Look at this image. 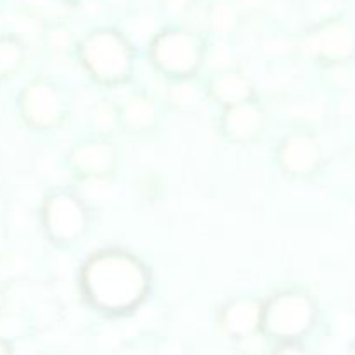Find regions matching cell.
I'll return each instance as SVG.
<instances>
[{"label":"cell","mask_w":355,"mask_h":355,"mask_svg":"<svg viewBox=\"0 0 355 355\" xmlns=\"http://www.w3.org/2000/svg\"><path fill=\"white\" fill-rule=\"evenodd\" d=\"M24 120L37 130H55L69 114V99L64 90L51 80H35L21 96Z\"/></svg>","instance_id":"obj_5"},{"label":"cell","mask_w":355,"mask_h":355,"mask_svg":"<svg viewBox=\"0 0 355 355\" xmlns=\"http://www.w3.org/2000/svg\"><path fill=\"white\" fill-rule=\"evenodd\" d=\"M0 355H10L9 350H7V347L3 345V342H0Z\"/></svg>","instance_id":"obj_21"},{"label":"cell","mask_w":355,"mask_h":355,"mask_svg":"<svg viewBox=\"0 0 355 355\" xmlns=\"http://www.w3.org/2000/svg\"><path fill=\"white\" fill-rule=\"evenodd\" d=\"M158 116L156 101L144 92L130 94L118 104V123L128 134H149L158 125Z\"/></svg>","instance_id":"obj_12"},{"label":"cell","mask_w":355,"mask_h":355,"mask_svg":"<svg viewBox=\"0 0 355 355\" xmlns=\"http://www.w3.org/2000/svg\"><path fill=\"white\" fill-rule=\"evenodd\" d=\"M80 288L94 309L110 315H123L135 311L148 297L149 272L128 252L103 250L82 267Z\"/></svg>","instance_id":"obj_1"},{"label":"cell","mask_w":355,"mask_h":355,"mask_svg":"<svg viewBox=\"0 0 355 355\" xmlns=\"http://www.w3.org/2000/svg\"><path fill=\"white\" fill-rule=\"evenodd\" d=\"M23 62V49L12 40H0V78L12 75Z\"/></svg>","instance_id":"obj_16"},{"label":"cell","mask_w":355,"mask_h":355,"mask_svg":"<svg viewBox=\"0 0 355 355\" xmlns=\"http://www.w3.org/2000/svg\"><path fill=\"white\" fill-rule=\"evenodd\" d=\"M80 61L94 82L118 87L132 76L134 55L127 42L110 31L92 33L80 47Z\"/></svg>","instance_id":"obj_3"},{"label":"cell","mask_w":355,"mask_h":355,"mask_svg":"<svg viewBox=\"0 0 355 355\" xmlns=\"http://www.w3.org/2000/svg\"><path fill=\"white\" fill-rule=\"evenodd\" d=\"M207 92L222 110L255 99V89L246 75L238 69H222L208 82Z\"/></svg>","instance_id":"obj_13"},{"label":"cell","mask_w":355,"mask_h":355,"mask_svg":"<svg viewBox=\"0 0 355 355\" xmlns=\"http://www.w3.org/2000/svg\"><path fill=\"white\" fill-rule=\"evenodd\" d=\"M49 44H51L52 51L55 52H62L68 49L69 45V35L66 31H54L49 38Z\"/></svg>","instance_id":"obj_19"},{"label":"cell","mask_w":355,"mask_h":355,"mask_svg":"<svg viewBox=\"0 0 355 355\" xmlns=\"http://www.w3.org/2000/svg\"><path fill=\"white\" fill-rule=\"evenodd\" d=\"M92 121L96 125L99 137H110L116 128H120L118 104H113L111 101H103V103L97 104L92 114Z\"/></svg>","instance_id":"obj_15"},{"label":"cell","mask_w":355,"mask_h":355,"mask_svg":"<svg viewBox=\"0 0 355 355\" xmlns=\"http://www.w3.org/2000/svg\"><path fill=\"white\" fill-rule=\"evenodd\" d=\"M205 94L201 92L200 87L189 80H179L170 85L166 97H168L170 104L177 110H193L198 106Z\"/></svg>","instance_id":"obj_14"},{"label":"cell","mask_w":355,"mask_h":355,"mask_svg":"<svg viewBox=\"0 0 355 355\" xmlns=\"http://www.w3.org/2000/svg\"><path fill=\"white\" fill-rule=\"evenodd\" d=\"M322 148L314 134L297 130L288 134L276 149V162L286 175L309 179L322 166Z\"/></svg>","instance_id":"obj_8"},{"label":"cell","mask_w":355,"mask_h":355,"mask_svg":"<svg viewBox=\"0 0 355 355\" xmlns=\"http://www.w3.org/2000/svg\"><path fill=\"white\" fill-rule=\"evenodd\" d=\"M42 222L51 241L69 245L85 234L89 227V210L76 194L69 191H54L45 198Z\"/></svg>","instance_id":"obj_4"},{"label":"cell","mask_w":355,"mask_h":355,"mask_svg":"<svg viewBox=\"0 0 355 355\" xmlns=\"http://www.w3.org/2000/svg\"><path fill=\"white\" fill-rule=\"evenodd\" d=\"M272 355H314V354L309 352V350L305 349V347H302L300 343L291 342V343H281Z\"/></svg>","instance_id":"obj_18"},{"label":"cell","mask_w":355,"mask_h":355,"mask_svg":"<svg viewBox=\"0 0 355 355\" xmlns=\"http://www.w3.org/2000/svg\"><path fill=\"white\" fill-rule=\"evenodd\" d=\"M156 68L173 82L193 78L203 61V51L191 33H165L153 44Z\"/></svg>","instance_id":"obj_6"},{"label":"cell","mask_w":355,"mask_h":355,"mask_svg":"<svg viewBox=\"0 0 355 355\" xmlns=\"http://www.w3.org/2000/svg\"><path fill=\"white\" fill-rule=\"evenodd\" d=\"M305 51L322 61L343 62L354 55L355 35L347 24H329L305 40Z\"/></svg>","instance_id":"obj_11"},{"label":"cell","mask_w":355,"mask_h":355,"mask_svg":"<svg viewBox=\"0 0 355 355\" xmlns=\"http://www.w3.org/2000/svg\"><path fill=\"white\" fill-rule=\"evenodd\" d=\"M71 172L85 182H104L118 166V151L107 137H90L76 142L68 155Z\"/></svg>","instance_id":"obj_7"},{"label":"cell","mask_w":355,"mask_h":355,"mask_svg":"<svg viewBox=\"0 0 355 355\" xmlns=\"http://www.w3.org/2000/svg\"><path fill=\"white\" fill-rule=\"evenodd\" d=\"M211 26L218 33H227L234 28L236 24V10L234 7L229 3H218L214 10H211Z\"/></svg>","instance_id":"obj_17"},{"label":"cell","mask_w":355,"mask_h":355,"mask_svg":"<svg viewBox=\"0 0 355 355\" xmlns=\"http://www.w3.org/2000/svg\"><path fill=\"white\" fill-rule=\"evenodd\" d=\"M318 305L304 290H283L262 305V333L281 343L300 340L314 328Z\"/></svg>","instance_id":"obj_2"},{"label":"cell","mask_w":355,"mask_h":355,"mask_svg":"<svg viewBox=\"0 0 355 355\" xmlns=\"http://www.w3.org/2000/svg\"><path fill=\"white\" fill-rule=\"evenodd\" d=\"M166 3H168V7L172 10H182L184 6L187 3V0H166Z\"/></svg>","instance_id":"obj_20"},{"label":"cell","mask_w":355,"mask_h":355,"mask_svg":"<svg viewBox=\"0 0 355 355\" xmlns=\"http://www.w3.org/2000/svg\"><path fill=\"white\" fill-rule=\"evenodd\" d=\"M262 302L255 298H236L218 312V324L231 338L241 340L262 333Z\"/></svg>","instance_id":"obj_10"},{"label":"cell","mask_w":355,"mask_h":355,"mask_svg":"<svg viewBox=\"0 0 355 355\" xmlns=\"http://www.w3.org/2000/svg\"><path fill=\"white\" fill-rule=\"evenodd\" d=\"M266 127V111L257 99L225 107L220 116V130L234 144H248L262 135Z\"/></svg>","instance_id":"obj_9"}]
</instances>
